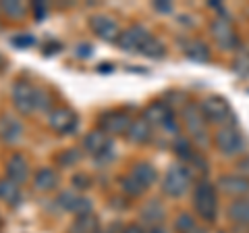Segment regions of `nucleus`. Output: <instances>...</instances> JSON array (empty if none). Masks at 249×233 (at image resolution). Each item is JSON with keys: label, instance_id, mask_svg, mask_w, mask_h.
Here are the masks:
<instances>
[{"label": "nucleus", "instance_id": "22", "mask_svg": "<svg viewBox=\"0 0 249 233\" xmlns=\"http://www.w3.org/2000/svg\"><path fill=\"white\" fill-rule=\"evenodd\" d=\"M0 198L9 204H19L21 200V192H19V185L11 181V179H0Z\"/></svg>", "mask_w": 249, "mask_h": 233}, {"label": "nucleus", "instance_id": "19", "mask_svg": "<svg viewBox=\"0 0 249 233\" xmlns=\"http://www.w3.org/2000/svg\"><path fill=\"white\" fill-rule=\"evenodd\" d=\"M100 229V221L96 214H81L77 216L75 223L71 225V229H69V233H98Z\"/></svg>", "mask_w": 249, "mask_h": 233}, {"label": "nucleus", "instance_id": "8", "mask_svg": "<svg viewBox=\"0 0 249 233\" xmlns=\"http://www.w3.org/2000/svg\"><path fill=\"white\" fill-rule=\"evenodd\" d=\"M48 123L56 134H71L77 129V115L67 106H58L50 111L48 115Z\"/></svg>", "mask_w": 249, "mask_h": 233}, {"label": "nucleus", "instance_id": "12", "mask_svg": "<svg viewBox=\"0 0 249 233\" xmlns=\"http://www.w3.org/2000/svg\"><path fill=\"white\" fill-rule=\"evenodd\" d=\"M143 119L150 123V125H164L168 129H177L173 123V116H170V111L166 108V104H162V102H154L147 106Z\"/></svg>", "mask_w": 249, "mask_h": 233}, {"label": "nucleus", "instance_id": "7", "mask_svg": "<svg viewBox=\"0 0 249 233\" xmlns=\"http://www.w3.org/2000/svg\"><path fill=\"white\" fill-rule=\"evenodd\" d=\"M216 148L220 150L227 156H232V154L241 152L243 148V136L237 127H224L216 134Z\"/></svg>", "mask_w": 249, "mask_h": 233}, {"label": "nucleus", "instance_id": "3", "mask_svg": "<svg viewBox=\"0 0 249 233\" xmlns=\"http://www.w3.org/2000/svg\"><path fill=\"white\" fill-rule=\"evenodd\" d=\"M83 146H85V150H88L93 158H98L100 162L112 158V139L108 134H104L102 129L89 131L83 139Z\"/></svg>", "mask_w": 249, "mask_h": 233}, {"label": "nucleus", "instance_id": "23", "mask_svg": "<svg viewBox=\"0 0 249 233\" xmlns=\"http://www.w3.org/2000/svg\"><path fill=\"white\" fill-rule=\"evenodd\" d=\"M185 52H187V57H189L191 60H196V63H206V60L210 58L208 46H206L204 42H199V40H193V42L185 48Z\"/></svg>", "mask_w": 249, "mask_h": 233}, {"label": "nucleus", "instance_id": "16", "mask_svg": "<svg viewBox=\"0 0 249 233\" xmlns=\"http://www.w3.org/2000/svg\"><path fill=\"white\" fill-rule=\"evenodd\" d=\"M6 179H11L15 183H21L27 179V160L21 154H15L6 162Z\"/></svg>", "mask_w": 249, "mask_h": 233}, {"label": "nucleus", "instance_id": "24", "mask_svg": "<svg viewBox=\"0 0 249 233\" xmlns=\"http://www.w3.org/2000/svg\"><path fill=\"white\" fill-rule=\"evenodd\" d=\"M162 216H164V208H162L158 202L152 200L147 202V206L142 211V219L147 221V223H156V221H162Z\"/></svg>", "mask_w": 249, "mask_h": 233}, {"label": "nucleus", "instance_id": "33", "mask_svg": "<svg viewBox=\"0 0 249 233\" xmlns=\"http://www.w3.org/2000/svg\"><path fill=\"white\" fill-rule=\"evenodd\" d=\"M31 6H34L36 19H37V21H42V19L46 17V4H44V2H34V4H31Z\"/></svg>", "mask_w": 249, "mask_h": 233}, {"label": "nucleus", "instance_id": "17", "mask_svg": "<svg viewBox=\"0 0 249 233\" xmlns=\"http://www.w3.org/2000/svg\"><path fill=\"white\" fill-rule=\"evenodd\" d=\"M127 137H129V142H133V144H145V142H150V137H152V125L145 119L131 121V127L127 131Z\"/></svg>", "mask_w": 249, "mask_h": 233}, {"label": "nucleus", "instance_id": "32", "mask_svg": "<svg viewBox=\"0 0 249 233\" xmlns=\"http://www.w3.org/2000/svg\"><path fill=\"white\" fill-rule=\"evenodd\" d=\"M73 185L75 188H79V190H85V188H89V177L88 175H75L73 177Z\"/></svg>", "mask_w": 249, "mask_h": 233}, {"label": "nucleus", "instance_id": "1", "mask_svg": "<svg viewBox=\"0 0 249 233\" xmlns=\"http://www.w3.org/2000/svg\"><path fill=\"white\" fill-rule=\"evenodd\" d=\"M193 204H196V211L201 214V219L212 223L218 213V198L214 185L208 181H199L193 190Z\"/></svg>", "mask_w": 249, "mask_h": 233}, {"label": "nucleus", "instance_id": "21", "mask_svg": "<svg viewBox=\"0 0 249 233\" xmlns=\"http://www.w3.org/2000/svg\"><path fill=\"white\" fill-rule=\"evenodd\" d=\"M229 216H231V219L235 221V223L247 225V223H249V198L232 202L231 208H229Z\"/></svg>", "mask_w": 249, "mask_h": 233}, {"label": "nucleus", "instance_id": "13", "mask_svg": "<svg viewBox=\"0 0 249 233\" xmlns=\"http://www.w3.org/2000/svg\"><path fill=\"white\" fill-rule=\"evenodd\" d=\"M183 115H185V123H187V127H189L191 136L196 137L197 142H204L206 119H204V115H201V111H199V108H196V106H187Z\"/></svg>", "mask_w": 249, "mask_h": 233}, {"label": "nucleus", "instance_id": "15", "mask_svg": "<svg viewBox=\"0 0 249 233\" xmlns=\"http://www.w3.org/2000/svg\"><path fill=\"white\" fill-rule=\"evenodd\" d=\"M21 134H23V127L15 116H11V115L0 116V139H4V142H9V144H15L21 137Z\"/></svg>", "mask_w": 249, "mask_h": 233}, {"label": "nucleus", "instance_id": "18", "mask_svg": "<svg viewBox=\"0 0 249 233\" xmlns=\"http://www.w3.org/2000/svg\"><path fill=\"white\" fill-rule=\"evenodd\" d=\"M34 185L40 192H52L58 185V175L54 169H40L34 177Z\"/></svg>", "mask_w": 249, "mask_h": 233}, {"label": "nucleus", "instance_id": "39", "mask_svg": "<svg viewBox=\"0 0 249 233\" xmlns=\"http://www.w3.org/2000/svg\"><path fill=\"white\" fill-rule=\"evenodd\" d=\"M98 71H102V73L108 71V73H110V71H112V65H100V67H98Z\"/></svg>", "mask_w": 249, "mask_h": 233}, {"label": "nucleus", "instance_id": "28", "mask_svg": "<svg viewBox=\"0 0 249 233\" xmlns=\"http://www.w3.org/2000/svg\"><path fill=\"white\" fill-rule=\"evenodd\" d=\"M121 183H123V190L127 192L129 196H139V194H143V192H145V188H143V185L135 179L133 175H127Z\"/></svg>", "mask_w": 249, "mask_h": 233}, {"label": "nucleus", "instance_id": "4", "mask_svg": "<svg viewBox=\"0 0 249 233\" xmlns=\"http://www.w3.org/2000/svg\"><path fill=\"white\" fill-rule=\"evenodd\" d=\"M37 94L40 90H36L34 85L25 81H17L13 85V104L21 115H29L37 108Z\"/></svg>", "mask_w": 249, "mask_h": 233}, {"label": "nucleus", "instance_id": "40", "mask_svg": "<svg viewBox=\"0 0 249 233\" xmlns=\"http://www.w3.org/2000/svg\"><path fill=\"white\" fill-rule=\"evenodd\" d=\"M147 233H166L164 229H162V227H152L150 231H147Z\"/></svg>", "mask_w": 249, "mask_h": 233}, {"label": "nucleus", "instance_id": "41", "mask_svg": "<svg viewBox=\"0 0 249 233\" xmlns=\"http://www.w3.org/2000/svg\"><path fill=\"white\" fill-rule=\"evenodd\" d=\"M189 233H206V231H204V229H197V227H196V229H191Z\"/></svg>", "mask_w": 249, "mask_h": 233}, {"label": "nucleus", "instance_id": "14", "mask_svg": "<svg viewBox=\"0 0 249 233\" xmlns=\"http://www.w3.org/2000/svg\"><path fill=\"white\" fill-rule=\"evenodd\" d=\"M218 185L224 194H231V196H245L249 192V181L241 175H222Z\"/></svg>", "mask_w": 249, "mask_h": 233}, {"label": "nucleus", "instance_id": "20", "mask_svg": "<svg viewBox=\"0 0 249 233\" xmlns=\"http://www.w3.org/2000/svg\"><path fill=\"white\" fill-rule=\"evenodd\" d=\"M131 175H133L145 190L156 181V169L152 165H147V162H139V165H135L133 171H131Z\"/></svg>", "mask_w": 249, "mask_h": 233}, {"label": "nucleus", "instance_id": "2", "mask_svg": "<svg viewBox=\"0 0 249 233\" xmlns=\"http://www.w3.org/2000/svg\"><path fill=\"white\" fill-rule=\"evenodd\" d=\"M189 185H191V177H189V171L185 167H181V165L168 167L164 181H162L164 194H168V196H173V198H178L189 190Z\"/></svg>", "mask_w": 249, "mask_h": 233}, {"label": "nucleus", "instance_id": "26", "mask_svg": "<svg viewBox=\"0 0 249 233\" xmlns=\"http://www.w3.org/2000/svg\"><path fill=\"white\" fill-rule=\"evenodd\" d=\"M139 54H143V57H150V58H160V57H164V44L158 42L156 38H150Z\"/></svg>", "mask_w": 249, "mask_h": 233}, {"label": "nucleus", "instance_id": "29", "mask_svg": "<svg viewBox=\"0 0 249 233\" xmlns=\"http://www.w3.org/2000/svg\"><path fill=\"white\" fill-rule=\"evenodd\" d=\"M175 227H177V231H181V233H189L191 229H196V223H193V219H191L189 214H181L177 219Z\"/></svg>", "mask_w": 249, "mask_h": 233}, {"label": "nucleus", "instance_id": "9", "mask_svg": "<svg viewBox=\"0 0 249 233\" xmlns=\"http://www.w3.org/2000/svg\"><path fill=\"white\" fill-rule=\"evenodd\" d=\"M89 27L93 29V34L100 36L102 40H108V42H119V25H116V21L112 17H108V15H93L89 19Z\"/></svg>", "mask_w": 249, "mask_h": 233}, {"label": "nucleus", "instance_id": "30", "mask_svg": "<svg viewBox=\"0 0 249 233\" xmlns=\"http://www.w3.org/2000/svg\"><path fill=\"white\" fill-rule=\"evenodd\" d=\"M11 42H13V46H17V48H29V46L36 44L34 36H29V34H17Z\"/></svg>", "mask_w": 249, "mask_h": 233}, {"label": "nucleus", "instance_id": "36", "mask_svg": "<svg viewBox=\"0 0 249 233\" xmlns=\"http://www.w3.org/2000/svg\"><path fill=\"white\" fill-rule=\"evenodd\" d=\"M156 9H158V11H162V13H166V11H170V9H173V6H170V4L166 2V0H162V2H156Z\"/></svg>", "mask_w": 249, "mask_h": 233}, {"label": "nucleus", "instance_id": "34", "mask_svg": "<svg viewBox=\"0 0 249 233\" xmlns=\"http://www.w3.org/2000/svg\"><path fill=\"white\" fill-rule=\"evenodd\" d=\"M48 104H50L48 94L40 90V94H37V108H42V111H44V108H48Z\"/></svg>", "mask_w": 249, "mask_h": 233}, {"label": "nucleus", "instance_id": "6", "mask_svg": "<svg viewBox=\"0 0 249 233\" xmlns=\"http://www.w3.org/2000/svg\"><path fill=\"white\" fill-rule=\"evenodd\" d=\"M199 111L204 115L206 121H212V123H222L231 116L229 102L224 98H218V96H210L206 100H201Z\"/></svg>", "mask_w": 249, "mask_h": 233}, {"label": "nucleus", "instance_id": "35", "mask_svg": "<svg viewBox=\"0 0 249 233\" xmlns=\"http://www.w3.org/2000/svg\"><path fill=\"white\" fill-rule=\"evenodd\" d=\"M89 54H91V46L89 44H79V46H77V57L88 58Z\"/></svg>", "mask_w": 249, "mask_h": 233}, {"label": "nucleus", "instance_id": "27", "mask_svg": "<svg viewBox=\"0 0 249 233\" xmlns=\"http://www.w3.org/2000/svg\"><path fill=\"white\" fill-rule=\"evenodd\" d=\"M79 198H81V196H77V194H73V192H62L56 202H58V206H60V208H65V211L75 213V208H77V202H79Z\"/></svg>", "mask_w": 249, "mask_h": 233}, {"label": "nucleus", "instance_id": "11", "mask_svg": "<svg viewBox=\"0 0 249 233\" xmlns=\"http://www.w3.org/2000/svg\"><path fill=\"white\" fill-rule=\"evenodd\" d=\"M212 36L222 48H232L237 44V34L229 19H216L212 23Z\"/></svg>", "mask_w": 249, "mask_h": 233}, {"label": "nucleus", "instance_id": "10", "mask_svg": "<svg viewBox=\"0 0 249 233\" xmlns=\"http://www.w3.org/2000/svg\"><path fill=\"white\" fill-rule=\"evenodd\" d=\"M129 127H131V119L121 111L106 113V115H102V119H100V129H102L104 134H108V136L127 134Z\"/></svg>", "mask_w": 249, "mask_h": 233}, {"label": "nucleus", "instance_id": "38", "mask_svg": "<svg viewBox=\"0 0 249 233\" xmlns=\"http://www.w3.org/2000/svg\"><path fill=\"white\" fill-rule=\"evenodd\" d=\"M239 169H241V173H243V175H249V158H245V160H241V165H239Z\"/></svg>", "mask_w": 249, "mask_h": 233}, {"label": "nucleus", "instance_id": "31", "mask_svg": "<svg viewBox=\"0 0 249 233\" xmlns=\"http://www.w3.org/2000/svg\"><path fill=\"white\" fill-rule=\"evenodd\" d=\"M79 158H81L79 150H67V152H62V154H60L58 162H60V165H75V162L79 160Z\"/></svg>", "mask_w": 249, "mask_h": 233}, {"label": "nucleus", "instance_id": "5", "mask_svg": "<svg viewBox=\"0 0 249 233\" xmlns=\"http://www.w3.org/2000/svg\"><path fill=\"white\" fill-rule=\"evenodd\" d=\"M150 32L142 25H131L119 36V46L127 52H142V48L150 40Z\"/></svg>", "mask_w": 249, "mask_h": 233}, {"label": "nucleus", "instance_id": "37", "mask_svg": "<svg viewBox=\"0 0 249 233\" xmlns=\"http://www.w3.org/2000/svg\"><path fill=\"white\" fill-rule=\"evenodd\" d=\"M123 233H143V229L139 225H129V227H124Z\"/></svg>", "mask_w": 249, "mask_h": 233}, {"label": "nucleus", "instance_id": "25", "mask_svg": "<svg viewBox=\"0 0 249 233\" xmlns=\"http://www.w3.org/2000/svg\"><path fill=\"white\" fill-rule=\"evenodd\" d=\"M0 9H2L6 15H9V17L19 19V17H23V15H25L27 6L23 4V2H19V0H4V2H0Z\"/></svg>", "mask_w": 249, "mask_h": 233}]
</instances>
